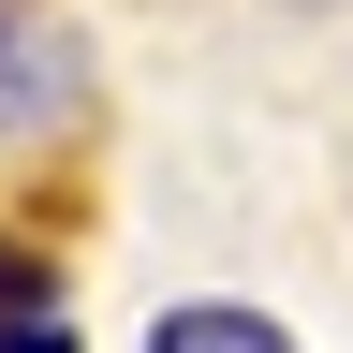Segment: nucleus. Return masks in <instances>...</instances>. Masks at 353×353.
Masks as SVG:
<instances>
[{"instance_id": "f257e3e1", "label": "nucleus", "mask_w": 353, "mask_h": 353, "mask_svg": "<svg viewBox=\"0 0 353 353\" xmlns=\"http://www.w3.org/2000/svg\"><path fill=\"white\" fill-rule=\"evenodd\" d=\"M148 353H294V339L265 324V309H221V294H206V309H162Z\"/></svg>"}, {"instance_id": "f03ea898", "label": "nucleus", "mask_w": 353, "mask_h": 353, "mask_svg": "<svg viewBox=\"0 0 353 353\" xmlns=\"http://www.w3.org/2000/svg\"><path fill=\"white\" fill-rule=\"evenodd\" d=\"M0 353H74V339L59 324H0Z\"/></svg>"}]
</instances>
